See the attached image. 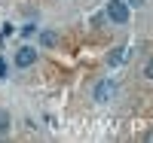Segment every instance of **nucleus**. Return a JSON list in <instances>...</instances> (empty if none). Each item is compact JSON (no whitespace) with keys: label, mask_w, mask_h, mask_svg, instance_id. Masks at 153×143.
Segmentation results:
<instances>
[{"label":"nucleus","mask_w":153,"mask_h":143,"mask_svg":"<svg viewBox=\"0 0 153 143\" xmlns=\"http://www.w3.org/2000/svg\"><path fill=\"white\" fill-rule=\"evenodd\" d=\"M37 31H40V28H37L34 21H28V24H25V28H22V37H34Z\"/></svg>","instance_id":"nucleus-8"},{"label":"nucleus","mask_w":153,"mask_h":143,"mask_svg":"<svg viewBox=\"0 0 153 143\" xmlns=\"http://www.w3.org/2000/svg\"><path fill=\"white\" fill-rule=\"evenodd\" d=\"M129 6H144V0H126Z\"/></svg>","instance_id":"nucleus-11"},{"label":"nucleus","mask_w":153,"mask_h":143,"mask_svg":"<svg viewBox=\"0 0 153 143\" xmlns=\"http://www.w3.org/2000/svg\"><path fill=\"white\" fill-rule=\"evenodd\" d=\"M12 31H16V28H12V24L6 21V24H3V28H0V43H6V40H9V37H12Z\"/></svg>","instance_id":"nucleus-7"},{"label":"nucleus","mask_w":153,"mask_h":143,"mask_svg":"<svg viewBox=\"0 0 153 143\" xmlns=\"http://www.w3.org/2000/svg\"><path fill=\"white\" fill-rule=\"evenodd\" d=\"M144 76H147V79H153V58L144 64Z\"/></svg>","instance_id":"nucleus-10"},{"label":"nucleus","mask_w":153,"mask_h":143,"mask_svg":"<svg viewBox=\"0 0 153 143\" xmlns=\"http://www.w3.org/2000/svg\"><path fill=\"white\" fill-rule=\"evenodd\" d=\"M126 58H129V49H126V46H117V49L107 55V64H110V67H120Z\"/></svg>","instance_id":"nucleus-4"},{"label":"nucleus","mask_w":153,"mask_h":143,"mask_svg":"<svg viewBox=\"0 0 153 143\" xmlns=\"http://www.w3.org/2000/svg\"><path fill=\"white\" fill-rule=\"evenodd\" d=\"M9 76V64H6V58H0V79H6Z\"/></svg>","instance_id":"nucleus-9"},{"label":"nucleus","mask_w":153,"mask_h":143,"mask_svg":"<svg viewBox=\"0 0 153 143\" xmlns=\"http://www.w3.org/2000/svg\"><path fill=\"white\" fill-rule=\"evenodd\" d=\"M9 125H12V116H9L6 110H0V137L9 134Z\"/></svg>","instance_id":"nucleus-5"},{"label":"nucleus","mask_w":153,"mask_h":143,"mask_svg":"<svg viewBox=\"0 0 153 143\" xmlns=\"http://www.w3.org/2000/svg\"><path fill=\"white\" fill-rule=\"evenodd\" d=\"M113 88H117V82L110 79V76H104L98 85H95V92H92V100H98V103H107L110 98H113Z\"/></svg>","instance_id":"nucleus-3"},{"label":"nucleus","mask_w":153,"mask_h":143,"mask_svg":"<svg viewBox=\"0 0 153 143\" xmlns=\"http://www.w3.org/2000/svg\"><path fill=\"white\" fill-rule=\"evenodd\" d=\"M40 43H43L46 49H52V46H55V34H52V31H43V34H40Z\"/></svg>","instance_id":"nucleus-6"},{"label":"nucleus","mask_w":153,"mask_h":143,"mask_svg":"<svg viewBox=\"0 0 153 143\" xmlns=\"http://www.w3.org/2000/svg\"><path fill=\"white\" fill-rule=\"evenodd\" d=\"M37 55H40V52H37L34 46H22L16 55H12V64H16L19 70H28V67H34V64H37Z\"/></svg>","instance_id":"nucleus-2"},{"label":"nucleus","mask_w":153,"mask_h":143,"mask_svg":"<svg viewBox=\"0 0 153 143\" xmlns=\"http://www.w3.org/2000/svg\"><path fill=\"white\" fill-rule=\"evenodd\" d=\"M104 12L113 24H129V15H132V6L126 0H107L104 3Z\"/></svg>","instance_id":"nucleus-1"}]
</instances>
